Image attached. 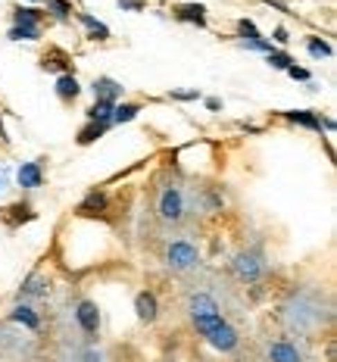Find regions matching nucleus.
<instances>
[{
	"mask_svg": "<svg viewBox=\"0 0 337 362\" xmlns=\"http://www.w3.org/2000/svg\"><path fill=\"white\" fill-rule=\"evenodd\" d=\"M281 318H284L293 331H300V334L318 328V325H322V300H318V293L293 291L291 297L284 300V306H281Z\"/></svg>",
	"mask_w": 337,
	"mask_h": 362,
	"instance_id": "obj_1",
	"label": "nucleus"
},
{
	"mask_svg": "<svg viewBox=\"0 0 337 362\" xmlns=\"http://www.w3.org/2000/svg\"><path fill=\"white\" fill-rule=\"evenodd\" d=\"M156 218L162 225H181L187 218V193L178 181H166L156 193Z\"/></svg>",
	"mask_w": 337,
	"mask_h": 362,
	"instance_id": "obj_2",
	"label": "nucleus"
},
{
	"mask_svg": "<svg viewBox=\"0 0 337 362\" xmlns=\"http://www.w3.org/2000/svg\"><path fill=\"white\" fill-rule=\"evenodd\" d=\"M231 272L241 284H256V281L266 275V256H262L259 247H247L231 259Z\"/></svg>",
	"mask_w": 337,
	"mask_h": 362,
	"instance_id": "obj_3",
	"label": "nucleus"
},
{
	"mask_svg": "<svg viewBox=\"0 0 337 362\" xmlns=\"http://www.w3.org/2000/svg\"><path fill=\"white\" fill-rule=\"evenodd\" d=\"M162 259H166V266L172 268V272H191V268L200 266V247L191 237H178V241L166 243Z\"/></svg>",
	"mask_w": 337,
	"mask_h": 362,
	"instance_id": "obj_4",
	"label": "nucleus"
},
{
	"mask_svg": "<svg viewBox=\"0 0 337 362\" xmlns=\"http://www.w3.org/2000/svg\"><path fill=\"white\" fill-rule=\"evenodd\" d=\"M266 362H309L306 350L291 337H268L266 341Z\"/></svg>",
	"mask_w": 337,
	"mask_h": 362,
	"instance_id": "obj_5",
	"label": "nucleus"
},
{
	"mask_svg": "<svg viewBox=\"0 0 337 362\" xmlns=\"http://www.w3.org/2000/svg\"><path fill=\"white\" fill-rule=\"evenodd\" d=\"M203 341L209 343V347L216 350V353L231 356V353H237V350H241V331H237L234 325H231L228 318H225V322L218 325L216 331H209V334H206Z\"/></svg>",
	"mask_w": 337,
	"mask_h": 362,
	"instance_id": "obj_6",
	"label": "nucleus"
},
{
	"mask_svg": "<svg viewBox=\"0 0 337 362\" xmlns=\"http://www.w3.org/2000/svg\"><path fill=\"white\" fill-rule=\"evenodd\" d=\"M106 212H110V193L103 187H91L78 200V206H75V216L81 218H97V216H106Z\"/></svg>",
	"mask_w": 337,
	"mask_h": 362,
	"instance_id": "obj_7",
	"label": "nucleus"
},
{
	"mask_svg": "<svg viewBox=\"0 0 337 362\" xmlns=\"http://www.w3.org/2000/svg\"><path fill=\"white\" fill-rule=\"evenodd\" d=\"M0 218H3V225H6V228H10V231H19V228H22V225L35 222V218H37V212H35V206H31L28 200H16V203L3 206Z\"/></svg>",
	"mask_w": 337,
	"mask_h": 362,
	"instance_id": "obj_8",
	"label": "nucleus"
},
{
	"mask_svg": "<svg viewBox=\"0 0 337 362\" xmlns=\"http://www.w3.org/2000/svg\"><path fill=\"white\" fill-rule=\"evenodd\" d=\"M75 322H78V328L85 331L87 337H97L100 334V306L87 297L78 300V303H75Z\"/></svg>",
	"mask_w": 337,
	"mask_h": 362,
	"instance_id": "obj_9",
	"label": "nucleus"
},
{
	"mask_svg": "<svg viewBox=\"0 0 337 362\" xmlns=\"http://www.w3.org/2000/svg\"><path fill=\"white\" fill-rule=\"evenodd\" d=\"M41 69L56 75H72V53L62 47H47L41 56Z\"/></svg>",
	"mask_w": 337,
	"mask_h": 362,
	"instance_id": "obj_10",
	"label": "nucleus"
},
{
	"mask_svg": "<svg viewBox=\"0 0 337 362\" xmlns=\"http://www.w3.org/2000/svg\"><path fill=\"white\" fill-rule=\"evenodd\" d=\"M135 312H137V318H141L144 325H153L156 318H159V297H156L150 287L137 291L135 293Z\"/></svg>",
	"mask_w": 337,
	"mask_h": 362,
	"instance_id": "obj_11",
	"label": "nucleus"
},
{
	"mask_svg": "<svg viewBox=\"0 0 337 362\" xmlns=\"http://www.w3.org/2000/svg\"><path fill=\"white\" fill-rule=\"evenodd\" d=\"M47 293H50V281H47V275L31 272L28 278L22 281V287H19V303H25V300H44Z\"/></svg>",
	"mask_w": 337,
	"mask_h": 362,
	"instance_id": "obj_12",
	"label": "nucleus"
},
{
	"mask_svg": "<svg viewBox=\"0 0 337 362\" xmlns=\"http://www.w3.org/2000/svg\"><path fill=\"white\" fill-rule=\"evenodd\" d=\"M53 91H56V100H60V103L72 106L75 100L81 97V91H85V87H81V81L75 78V72H72V75H56Z\"/></svg>",
	"mask_w": 337,
	"mask_h": 362,
	"instance_id": "obj_13",
	"label": "nucleus"
},
{
	"mask_svg": "<svg viewBox=\"0 0 337 362\" xmlns=\"http://www.w3.org/2000/svg\"><path fill=\"white\" fill-rule=\"evenodd\" d=\"M91 91H94V100H112L116 103L125 94V87H122V81L110 78V75H100V78L91 81Z\"/></svg>",
	"mask_w": 337,
	"mask_h": 362,
	"instance_id": "obj_14",
	"label": "nucleus"
},
{
	"mask_svg": "<svg viewBox=\"0 0 337 362\" xmlns=\"http://www.w3.org/2000/svg\"><path fill=\"white\" fill-rule=\"evenodd\" d=\"M172 16L184 25H197V28H206V6L203 3H178L172 6Z\"/></svg>",
	"mask_w": 337,
	"mask_h": 362,
	"instance_id": "obj_15",
	"label": "nucleus"
},
{
	"mask_svg": "<svg viewBox=\"0 0 337 362\" xmlns=\"http://www.w3.org/2000/svg\"><path fill=\"white\" fill-rule=\"evenodd\" d=\"M16 181L22 191H37V187H44V169L41 162H22L16 172Z\"/></svg>",
	"mask_w": 337,
	"mask_h": 362,
	"instance_id": "obj_16",
	"label": "nucleus"
},
{
	"mask_svg": "<svg viewBox=\"0 0 337 362\" xmlns=\"http://www.w3.org/2000/svg\"><path fill=\"white\" fill-rule=\"evenodd\" d=\"M287 122L300 125V128H309V131H318L322 135V112L316 110H291V112H281Z\"/></svg>",
	"mask_w": 337,
	"mask_h": 362,
	"instance_id": "obj_17",
	"label": "nucleus"
},
{
	"mask_svg": "<svg viewBox=\"0 0 337 362\" xmlns=\"http://www.w3.org/2000/svg\"><path fill=\"white\" fill-rule=\"evenodd\" d=\"M10 322L22 325V328H28V331H41V316H37L35 306H28V303H16V306H12Z\"/></svg>",
	"mask_w": 337,
	"mask_h": 362,
	"instance_id": "obj_18",
	"label": "nucleus"
},
{
	"mask_svg": "<svg viewBox=\"0 0 337 362\" xmlns=\"http://www.w3.org/2000/svg\"><path fill=\"white\" fill-rule=\"evenodd\" d=\"M75 19H78L81 25H85L87 41H110V25H106V22L94 19L91 12H75Z\"/></svg>",
	"mask_w": 337,
	"mask_h": 362,
	"instance_id": "obj_19",
	"label": "nucleus"
},
{
	"mask_svg": "<svg viewBox=\"0 0 337 362\" xmlns=\"http://www.w3.org/2000/svg\"><path fill=\"white\" fill-rule=\"evenodd\" d=\"M206 312H218V303H216V297L212 293H206V291H197V293H191V300H187V316H206Z\"/></svg>",
	"mask_w": 337,
	"mask_h": 362,
	"instance_id": "obj_20",
	"label": "nucleus"
},
{
	"mask_svg": "<svg viewBox=\"0 0 337 362\" xmlns=\"http://www.w3.org/2000/svg\"><path fill=\"white\" fill-rule=\"evenodd\" d=\"M112 110H116V103H112V100H94V103L85 110V119H87V122L112 125Z\"/></svg>",
	"mask_w": 337,
	"mask_h": 362,
	"instance_id": "obj_21",
	"label": "nucleus"
},
{
	"mask_svg": "<svg viewBox=\"0 0 337 362\" xmlns=\"http://www.w3.org/2000/svg\"><path fill=\"white\" fill-rule=\"evenodd\" d=\"M110 131V125H100V122H85L78 128V135H75V144L78 147H91V144H97L100 137Z\"/></svg>",
	"mask_w": 337,
	"mask_h": 362,
	"instance_id": "obj_22",
	"label": "nucleus"
},
{
	"mask_svg": "<svg viewBox=\"0 0 337 362\" xmlns=\"http://www.w3.org/2000/svg\"><path fill=\"white\" fill-rule=\"evenodd\" d=\"M222 322H225L222 309H218V312H206V316H193V318H191L193 331H197L200 337H206V334H209V331H216Z\"/></svg>",
	"mask_w": 337,
	"mask_h": 362,
	"instance_id": "obj_23",
	"label": "nucleus"
},
{
	"mask_svg": "<svg viewBox=\"0 0 337 362\" xmlns=\"http://www.w3.org/2000/svg\"><path fill=\"white\" fill-rule=\"evenodd\" d=\"M44 22V12L37 6H16L12 10V25H37L41 28Z\"/></svg>",
	"mask_w": 337,
	"mask_h": 362,
	"instance_id": "obj_24",
	"label": "nucleus"
},
{
	"mask_svg": "<svg viewBox=\"0 0 337 362\" xmlns=\"http://www.w3.org/2000/svg\"><path fill=\"white\" fill-rule=\"evenodd\" d=\"M306 50H309L312 60H331V56H334V47H331L328 41H322L318 35H309V37H306Z\"/></svg>",
	"mask_w": 337,
	"mask_h": 362,
	"instance_id": "obj_25",
	"label": "nucleus"
},
{
	"mask_svg": "<svg viewBox=\"0 0 337 362\" xmlns=\"http://www.w3.org/2000/svg\"><path fill=\"white\" fill-rule=\"evenodd\" d=\"M137 116H141V103H116V110H112V125L135 122Z\"/></svg>",
	"mask_w": 337,
	"mask_h": 362,
	"instance_id": "obj_26",
	"label": "nucleus"
},
{
	"mask_svg": "<svg viewBox=\"0 0 337 362\" xmlns=\"http://www.w3.org/2000/svg\"><path fill=\"white\" fill-rule=\"evenodd\" d=\"M6 37L10 41H41V28L37 25H10Z\"/></svg>",
	"mask_w": 337,
	"mask_h": 362,
	"instance_id": "obj_27",
	"label": "nucleus"
},
{
	"mask_svg": "<svg viewBox=\"0 0 337 362\" xmlns=\"http://www.w3.org/2000/svg\"><path fill=\"white\" fill-rule=\"evenodd\" d=\"M44 6H47V12L56 19V22H69V19H72V12H75L69 0H47Z\"/></svg>",
	"mask_w": 337,
	"mask_h": 362,
	"instance_id": "obj_28",
	"label": "nucleus"
},
{
	"mask_svg": "<svg viewBox=\"0 0 337 362\" xmlns=\"http://www.w3.org/2000/svg\"><path fill=\"white\" fill-rule=\"evenodd\" d=\"M266 62L272 69H278V72H287V69L293 66V56L284 53V50H272V53H266Z\"/></svg>",
	"mask_w": 337,
	"mask_h": 362,
	"instance_id": "obj_29",
	"label": "nucleus"
},
{
	"mask_svg": "<svg viewBox=\"0 0 337 362\" xmlns=\"http://www.w3.org/2000/svg\"><path fill=\"white\" fill-rule=\"evenodd\" d=\"M237 37H241V41H259L262 31L256 28L253 19H237Z\"/></svg>",
	"mask_w": 337,
	"mask_h": 362,
	"instance_id": "obj_30",
	"label": "nucleus"
},
{
	"mask_svg": "<svg viewBox=\"0 0 337 362\" xmlns=\"http://www.w3.org/2000/svg\"><path fill=\"white\" fill-rule=\"evenodd\" d=\"M203 94L197 91V87H191V91H168V100H181V103H187V100H200Z\"/></svg>",
	"mask_w": 337,
	"mask_h": 362,
	"instance_id": "obj_31",
	"label": "nucleus"
},
{
	"mask_svg": "<svg viewBox=\"0 0 337 362\" xmlns=\"http://www.w3.org/2000/svg\"><path fill=\"white\" fill-rule=\"evenodd\" d=\"M287 75H291L293 81H312V75H309V69H303V66H297V62H293L291 69H287Z\"/></svg>",
	"mask_w": 337,
	"mask_h": 362,
	"instance_id": "obj_32",
	"label": "nucleus"
},
{
	"mask_svg": "<svg viewBox=\"0 0 337 362\" xmlns=\"http://www.w3.org/2000/svg\"><path fill=\"white\" fill-rule=\"evenodd\" d=\"M81 362H106V359H103V353H100L97 347H87L85 353H81Z\"/></svg>",
	"mask_w": 337,
	"mask_h": 362,
	"instance_id": "obj_33",
	"label": "nucleus"
},
{
	"mask_svg": "<svg viewBox=\"0 0 337 362\" xmlns=\"http://www.w3.org/2000/svg\"><path fill=\"white\" fill-rule=\"evenodd\" d=\"M119 6H122V12H125V10H131V12H141L144 6H147V0H119Z\"/></svg>",
	"mask_w": 337,
	"mask_h": 362,
	"instance_id": "obj_34",
	"label": "nucleus"
},
{
	"mask_svg": "<svg viewBox=\"0 0 337 362\" xmlns=\"http://www.w3.org/2000/svg\"><path fill=\"white\" fill-rule=\"evenodd\" d=\"M272 37H275V44H281V47H284V44L291 41V37H287V28H284V25H278V28L272 31Z\"/></svg>",
	"mask_w": 337,
	"mask_h": 362,
	"instance_id": "obj_35",
	"label": "nucleus"
},
{
	"mask_svg": "<svg viewBox=\"0 0 337 362\" xmlns=\"http://www.w3.org/2000/svg\"><path fill=\"white\" fill-rule=\"evenodd\" d=\"M206 110L218 112V110H222V100H218V97H206Z\"/></svg>",
	"mask_w": 337,
	"mask_h": 362,
	"instance_id": "obj_36",
	"label": "nucleus"
},
{
	"mask_svg": "<svg viewBox=\"0 0 337 362\" xmlns=\"http://www.w3.org/2000/svg\"><path fill=\"white\" fill-rule=\"evenodd\" d=\"M325 359L334 362V341H328V347H325Z\"/></svg>",
	"mask_w": 337,
	"mask_h": 362,
	"instance_id": "obj_37",
	"label": "nucleus"
},
{
	"mask_svg": "<svg viewBox=\"0 0 337 362\" xmlns=\"http://www.w3.org/2000/svg\"><path fill=\"white\" fill-rule=\"evenodd\" d=\"M0 191H3V178H0Z\"/></svg>",
	"mask_w": 337,
	"mask_h": 362,
	"instance_id": "obj_38",
	"label": "nucleus"
},
{
	"mask_svg": "<svg viewBox=\"0 0 337 362\" xmlns=\"http://www.w3.org/2000/svg\"><path fill=\"white\" fill-rule=\"evenodd\" d=\"M31 3H41V0H31Z\"/></svg>",
	"mask_w": 337,
	"mask_h": 362,
	"instance_id": "obj_39",
	"label": "nucleus"
}]
</instances>
